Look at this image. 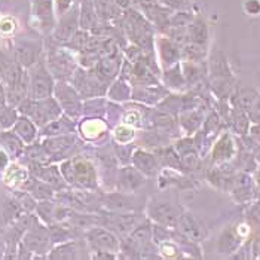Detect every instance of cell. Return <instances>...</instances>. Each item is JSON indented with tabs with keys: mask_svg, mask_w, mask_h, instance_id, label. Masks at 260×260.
<instances>
[{
	"mask_svg": "<svg viewBox=\"0 0 260 260\" xmlns=\"http://www.w3.org/2000/svg\"><path fill=\"white\" fill-rule=\"evenodd\" d=\"M15 134L24 141L31 143L33 139L36 137V126L33 125L31 120H28L27 118H20L15 123Z\"/></svg>",
	"mask_w": 260,
	"mask_h": 260,
	"instance_id": "20",
	"label": "cell"
},
{
	"mask_svg": "<svg viewBox=\"0 0 260 260\" xmlns=\"http://www.w3.org/2000/svg\"><path fill=\"white\" fill-rule=\"evenodd\" d=\"M152 240V229L149 224H140L137 228H134L128 238H126V247L131 251H146V248L149 247Z\"/></svg>",
	"mask_w": 260,
	"mask_h": 260,
	"instance_id": "8",
	"label": "cell"
},
{
	"mask_svg": "<svg viewBox=\"0 0 260 260\" xmlns=\"http://www.w3.org/2000/svg\"><path fill=\"white\" fill-rule=\"evenodd\" d=\"M5 103H6V95H5V91H3V88L0 85V107H3Z\"/></svg>",
	"mask_w": 260,
	"mask_h": 260,
	"instance_id": "38",
	"label": "cell"
},
{
	"mask_svg": "<svg viewBox=\"0 0 260 260\" xmlns=\"http://www.w3.org/2000/svg\"><path fill=\"white\" fill-rule=\"evenodd\" d=\"M110 95L116 100H123V99H128V88L126 85L123 83H115L112 86V91H110Z\"/></svg>",
	"mask_w": 260,
	"mask_h": 260,
	"instance_id": "31",
	"label": "cell"
},
{
	"mask_svg": "<svg viewBox=\"0 0 260 260\" xmlns=\"http://www.w3.org/2000/svg\"><path fill=\"white\" fill-rule=\"evenodd\" d=\"M115 3L122 8V9H126L128 6H129V3H131V0H115Z\"/></svg>",
	"mask_w": 260,
	"mask_h": 260,
	"instance_id": "36",
	"label": "cell"
},
{
	"mask_svg": "<svg viewBox=\"0 0 260 260\" xmlns=\"http://www.w3.org/2000/svg\"><path fill=\"white\" fill-rule=\"evenodd\" d=\"M61 173H62L66 181H69L70 184H75V171H73V162H72V160L62 162V165H61Z\"/></svg>",
	"mask_w": 260,
	"mask_h": 260,
	"instance_id": "32",
	"label": "cell"
},
{
	"mask_svg": "<svg viewBox=\"0 0 260 260\" xmlns=\"http://www.w3.org/2000/svg\"><path fill=\"white\" fill-rule=\"evenodd\" d=\"M119 69V61L115 58H101L97 62V76L101 80H110L115 78V75L118 73Z\"/></svg>",
	"mask_w": 260,
	"mask_h": 260,
	"instance_id": "17",
	"label": "cell"
},
{
	"mask_svg": "<svg viewBox=\"0 0 260 260\" xmlns=\"http://www.w3.org/2000/svg\"><path fill=\"white\" fill-rule=\"evenodd\" d=\"M177 226L183 235L193 241H200L204 237V228L200 224V221L190 214H183L177 220Z\"/></svg>",
	"mask_w": 260,
	"mask_h": 260,
	"instance_id": "10",
	"label": "cell"
},
{
	"mask_svg": "<svg viewBox=\"0 0 260 260\" xmlns=\"http://www.w3.org/2000/svg\"><path fill=\"white\" fill-rule=\"evenodd\" d=\"M78 25H79V14L78 11H72L70 14H67L60 25L55 30V38L58 40H70L73 38V35L78 31Z\"/></svg>",
	"mask_w": 260,
	"mask_h": 260,
	"instance_id": "9",
	"label": "cell"
},
{
	"mask_svg": "<svg viewBox=\"0 0 260 260\" xmlns=\"http://www.w3.org/2000/svg\"><path fill=\"white\" fill-rule=\"evenodd\" d=\"M35 14L45 28L52 27V0H35Z\"/></svg>",
	"mask_w": 260,
	"mask_h": 260,
	"instance_id": "16",
	"label": "cell"
},
{
	"mask_svg": "<svg viewBox=\"0 0 260 260\" xmlns=\"http://www.w3.org/2000/svg\"><path fill=\"white\" fill-rule=\"evenodd\" d=\"M97 21H99V15L92 0H83L80 6L79 25L83 30H94L97 27Z\"/></svg>",
	"mask_w": 260,
	"mask_h": 260,
	"instance_id": "13",
	"label": "cell"
},
{
	"mask_svg": "<svg viewBox=\"0 0 260 260\" xmlns=\"http://www.w3.org/2000/svg\"><path fill=\"white\" fill-rule=\"evenodd\" d=\"M0 143L5 146V149L11 153V155H14V156H18L21 153V150H22V144H21L20 139L15 136V134H12V133H5V134H2L0 136Z\"/></svg>",
	"mask_w": 260,
	"mask_h": 260,
	"instance_id": "23",
	"label": "cell"
},
{
	"mask_svg": "<svg viewBox=\"0 0 260 260\" xmlns=\"http://www.w3.org/2000/svg\"><path fill=\"white\" fill-rule=\"evenodd\" d=\"M49 240H51V237H49L48 231H45L43 228H36L31 232H28L24 242L30 250L43 253V250H46V247L49 244Z\"/></svg>",
	"mask_w": 260,
	"mask_h": 260,
	"instance_id": "11",
	"label": "cell"
},
{
	"mask_svg": "<svg viewBox=\"0 0 260 260\" xmlns=\"http://www.w3.org/2000/svg\"><path fill=\"white\" fill-rule=\"evenodd\" d=\"M51 64H52V69H54V75H57V76H69L70 73H72V70L75 69V66H73V62L69 60L67 57H55L54 60L51 61Z\"/></svg>",
	"mask_w": 260,
	"mask_h": 260,
	"instance_id": "24",
	"label": "cell"
},
{
	"mask_svg": "<svg viewBox=\"0 0 260 260\" xmlns=\"http://www.w3.org/2000/svg\"><path fill=\"white\" fill-rule=\"evenodd\" d=\"M73 143H75V139L72 136L55 137V139L45 141V149L52 155H61V153H66L67 150H70L73 147Z\"/></svg>",
	"mask_w": 260,
	"mask_h": 260,
	"instance_id": "15",
	"label": "cell"
},
{
	"mask_svg": "<svg viewBox=\"0 0 260 260\" xmlns=\"http://www.w3.org/2000/svg\"><path fill=\"white\" fill-rule=\"evenodd\" d=\"M159 2L167 6H171V8H180L184 3V0H159Z\"/></svg>",
	"mask_w": 260,
	"mask_h": 260,
	"instance_id": "35",
	"label": "cell"
},
{
	"mask_svg": "<svg viewBox=\"0 0 260 260\" xmlns=\"http://www.w3.org/2000/svg\"><path fill=\"white\" fill-rule=\"evenodd\" d=\"M86 238H88L89 245L94 248V251H106V253H112V254H116L119 251V241L107 229L92 228L88 232Z\"/></svg>",
	"mask_w": 260,
	"mask_h": 260,
	"instance_id": "4",
	"label": "cell"
},
{
	"mask_svg": "<svg viewBox=\"0 0 260 260\" xmlns=\"http://www.w3.org/2000/svg\"><path fill=\"white\" fill-rule=\"evenodd\" d=\"M21 112L33 118V120L42 126L55 120L61 115L58 103L51 97L43 100H25L21 104Z\"/></svg>",
	"mask_w": 260,
	"mask_h": 260,
	"instance_id": "1",
	"label": "cell"
},
{
	"mask_svg": "<svg viewBox=\"0 0 260 260\" xmlns=\"http://www.w3.org/2000/svg\"><path fill=\"white\" fill-rule=\"evenodd\" d=\"M125 30L126 35L131 38L134 43H137L143 49L152 48V30L150 25L141 18L140 15L134 11H131L125 17Z\"/></svg>",
	"mask_w": 260,
	"mask_h": 260,
	"instance_id": "2",
	"label": "cell"
},
{
	"mask_svg": "<svg viewBox=\"0 0 260 260\" xmlns=\"http://www.w3.org/2000/svg\"><path fill=\"white\" fill-rule=\"evenodd\" d=\"M106 205L110 211H116V213H128V211H133L134 208V205L126 197L115 195V193L106 197Z\"/></svg>",
	"mask_w": 260,
	"mask_h": 260,
	"instance_id": "18",
	"label": "cell"
},
{
	"mask_svg": "<svg viewBox=\"0 0 260 260\" xmlns=\"http://www.w3.org/2000/svg\"><path fill=\"white\" fill-rule=\"evenodd\" d=\"M28 88H30V97L33 100H43V99L51 97L54 91V80L49 75V72L42 64L33 67L30 73Z\"/></svg>",
	"mask_w": 260,
	"mask_h": 260,
	"instance_id": "3",
	"label": "cell"
},
{
	"mask_svg": "<svg viewBox=\"0 0 260 260\" xmlns=\"http://www.w3.org/2000/svg\"><path fill=\"white\" fill-rule=\"evenodd\" d=\"M55 92H57V97L62 104V109L73 118H78L82 112V104L79 100V94L69 85L66 83H60L57 88H55Z\"/></svg>",
	"mask_w": 260,
	"mask_h": 260,
	"instance_id": "6",
	"label": "cell"
},
{
	"mask_svg": "<svg viewBox=\"0 0 260 260\" xmlns=\"http://www.w3.org/2000/svg\"><path fill=\"white\" fill-rule=\"evenodd\" d=\"M94 8L97 11V15L103 18V20H109L113 17V5L110 0H92Z\"/></svg>",
	"mask_w": 260,
	"mask_h": 260,
	"instance_id": "27",
	"label": "cell"
},
{
	"mask_svg": "<svg viewBox=\"0 0 260 260\" xmlns=\"http://www.w3.org/2000/svg\"><path fill=\"white\" fill-rule=\"evenodd\" d=\"M133 160H134L136 168L140 173H143V174H153L156 171L158 164H156L155 156L150 155V153H147V152H144V150L136 152L134 156H133Z\"/></svg>",
	"mask_w": 260,
	"mask_h": 260,
	"instance_id": "14",
	"label": "cell"
},
{
	"mask_svg": "<svg viewBox=\"0 0 260 260\" xmlns=\"http://www.w3.org/2000/svg\"><path fill=\"white\" fill-rule=\"evenodd\" d=\"M120 187L126 192H133L136 190L139 186L143 184V173H140L137 168L133 167H126L120 171L119 177Z\"/></svg>",
	"mask_w": 260,
	"mask_h": 260,
	"instance_id": "12",
	"label": "cell"
},
{
	"mask_svg": "<svg viewBox=\"0 0 260 260\" xmlns=\"http://www.w3.org/2000/svg\"><path fill=\"white\" fill-rule=\"evenodd\" d=\"M149 216L150 219L164 224V226H174L177 224L179 220V213H177V208L170 204V202H152L149 205Z\"/></svg>",
	"mask_w": 260,
	"mask_h": 260,
	"instance_id": "5",
	"label": "cell"
},
{
	"mask_svg": "<svg viewBox=\"0 0 260 260\" xmlns=\"http://www.w3.org/2000/svg\"><path fill=\"white\" fill-rule=\"evenodd\" d=\"M30 190L33 192V195H36L40 200H49V198H52V187L48 186V184L43 183V181H33Z\"/></svg>",
	"mask_w": 260,
	"mask_h": 260,
	"instance_id": "28",
	"label": "cell"
},
{
	"mask_svg": "<svg viewBox=\"0 0 260 260\" xmlns=\"http://www.w3.org/2000/svg\"><path fill=\"white\" fill-rule=\"evenodd\" d=\"M73 131V123L69 119H57L49 122V125L45 128V134H67Z\"/></svg>",
	"mask_w": 260,
	"mask_h": 260,
	"instance_id": "25",
	"label": "cell"
},
{
	"mask_svg": "<svg viewBox=\"0 0 260 260\" xmlns=\"http://www.w3.org/2000/svg\"><path fill=\"white\" fill-rule=\"evenodd\" d=\"M15 54H17V61L20 66L24 67H30L36 62V49L28 45V43H21L17 46L15 49Z\"/></svg>",
	"mask_w": 260,
	"mask_h": 260,
	"instance_id": "19",
	"label": "cell"
},
{
	"mask_svg": "<svg viewBox=\"0 0 260 260\" xmlns=\"http://www.w3.org/2000/svg\"><path fill=\"white\" fill-rule=\"evenodd\" d=\"M6 162H8V158H6V155L0 150V170H3V167L6 165Z\"/></svg>",
	"mask_w": 260,
	"mask_h": 260,
	"instance_id": "37",
	"label": "cell"
},
{
	"mask_svg": "<svg viewBox=\"0 0 260 260\" xmlns=\"http://www.w3.org/2000/svg\"><path fill=\"white\" fill-rule=\"evenodd\" d=\"M35 174H36L38 177H40L42 180L51 183V184H52L54 187H57V189H61V187L64 186V183L61 181L60 173H58V170H57L55 167H48V168L39 167V171H35Z\"/></svg>",
	"mask_w": 260,
	"mask_h": 260,
	"instance_id": "21",
	"label": "cell"
},
{
	"mask_svg": "<svg viewBox=\"0 0 260 260\" xmlns=\"http://www.w3.org/2000/svg\"><path fill=\"white\" fill-rule=\"evenodd\" d=\"M72 2H73V0H57L58 12H60L61 15H64V14H66V12L69 11V8H70Z\"/></svg>",
	"mask_w": 260,
	"mask_h": 260,
	"instance_id": "34",
	"label": "cell"
},
{
	"mask_svg": "<svg viewBox=\"0 0 260 260\" xmlns=\"http://www.w3.org/2000/svg\"><path fill=\"white\" fill-rule=\"evenodd\" d=\"M2 76H3V70L0 69V78H2Z\"/></svg>",
	"mask_w": 260,
	"mask_h": 260,
	"instance_id": "39",
	"label": "cell"
},
{
	"mask_svg": "<svg viewBox=\"0 0 260 260\" xmlns=\"http://www.w3.org/2000/svg\"><path fill=\"white\" fill-rule=\"evenodd\" d=\"M73 171H75V183L85 189H95L97 187V176L94 167L85 159H75Z\"/></svg>",
	"mask_w": 260,
	"mask_h": 260,
	"instance_id": "7",
	"label": "cell"
},
{
	"mask_svg": "<svg viewBox=\"0 0 260 260\" xmlns=\"http://www.w3.org/2000/svg\"><path fill=\"white\" fill-rule=\"evenodd\" d=\"M160 46V58L165 64H173L179 60V49L174 43H171L168 39H162Z\"/></svg>",
	"mask_w": 260,
	"mask_h": 260,
	"instance_id": "22",
	"label": "cell"
},
{
	"mask_svg": "<svg viewBox=\"0 0 260 260\" xmlns=\"http://www.w3.org/2000/svg\"><path fill=\"white\" fill-rule=\"evenodd\" d=\"M76 244L75 242H67L62 244L58 248L54 250V253L51 254V259H76Z\"/></svg>",
	"mask_w": 260,
	"mask_h": 260,
	"instance_id": "26",
	"label": "cell"
},
{
	"mask_svg": "<svg viewBox=\"0 0 260 260\" xmlns=\"http://www.w3.org/2000/svg\"><path fill=\"white\" fill-rule=\"evenodd\" d=\"M190 31H192V38L197 40V42H204V40H205L207 31H205V27H204V24H201V22L193 24Z\"/></svg>",
	"mask_w": 260,
	"mask_h": 260,
	"instance_id": "33",
	"label": "cell"
},
{
	"mask_svg": "<svg viewBox=\"0 0 260 260\" xmlns=\"http://www.w3.org/2000/svg\"><path fill=\"white\" fill-rule=\"evenodd\" d=\"M39 213L46 221L55 219V207L51 202H42L39 207Z\"/></svg>",
	"mask_w": 260,
	"mask_h": 260,
	"instance_id": "30",
	"label": "cell"
},
{
	"mask_svg": "<svg viewBox=\"0 0 260 260\" xmlns=\"http://www.w3.org/2000/svg\"><path fill=\"white\" fill-rule=\"evenodd\" d=\"M17 119L15 110L11 107H0V125L2 126H11Z\"/></svg>",
	"mask_w": 260,
	"mask_h": 260,
	"instance_id": "29",
	"label": "cell"
}]
</instances>
